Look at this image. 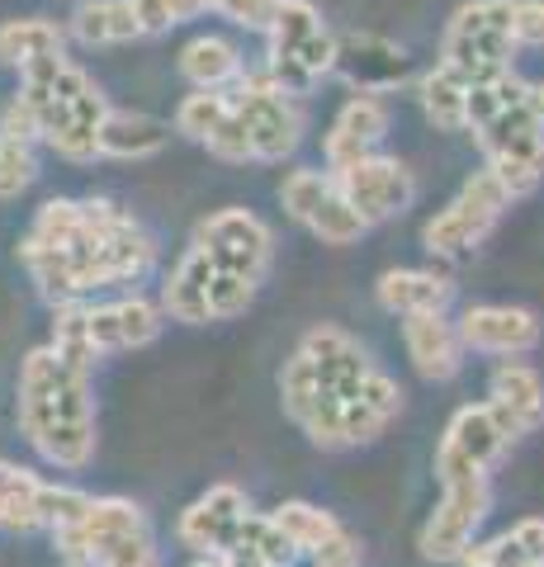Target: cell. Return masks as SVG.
<instances>
[{
	"mask_svg": "<svg viewBox=\"0 0 544 567\" xmlns=\"http://www.w3.org/2000/svg\"><path fill=\"white\" fill-rule=\"evenodd\" d=\"M279 406L318 450H360L402 412V388L337 322L312 327L279 369Z\"/></svg>",
	"mask_w": 544,
	"mask_h": 567,
	"instance_id": "cell-1",
	"label": "cell"
},
{
	"mask_svg": "<svg viewBox=\"0 0 544 567\" xmlns=\"http://www.w3.org/2000/svg\"><path fill=\"white\" fill-rule=\"evenodd\" d=\"M20 256L48 303H85L95 289L147 279L156 241L110 199H48L33 213Z\"/></svg>",
	"mask_w": 544,
	"mask_h": 567,
	"instance_id": "cell-2",
	"label": "cell"
},
{
	"mask_svg": "<svg viewBox=\"0 0 544 567\" xmlns=\"http://www.w3.org/2000/svg\"><path fill=\"white\" fill-rule=\"evenodd\" d=\"M20 431L43 464L81 473L95 458V398L91 374L66 364L52 346L29 350L20 364Z\"/></svg>",
	"mask_w": 544,
	"mask_h": 567,
	"instance_id": "cell-3",
	"label": "cell"
},
{
	"mask_svg": "<svg viewBox=\"0 0 544 567\" xmlns=\"http://www.w3.org/2000/svg\"><path fill=\"white\" fill-rule=\"evenodd\" d=\"M464 133L479 137L483 147V171L512 189V199L540 189L544 181V118L531 104V81L516 71L487 81H469L464 95Z\"/></svg>",
	"mask_w": 544,
	"mask_h": 567,
	"instance_id": "cell-4",
	"label": "cell"
},
{
	"mask_svg": "<svg viewBox=\"0 0 544 567\" xmlns=\"http://www.w3.org/2000/svg\"><path fill=\"white\" fill-rule=\"evenodd\" d=\"M20 100L39 114V133L58 156L66 162H95L100 156V128L110 114V100L66 52H52V58H39L20 71Z\"/></svg>",
	"mask_w": 544,
	"mask_h": 567,
	"instance_id": "cell-5",
	"label": "cell"
},
{
	"mask_svg": "<svg viewBox=\"0 0 544 567\" xmlns=\"http://www.w3.org/2000/svg\"><path fill=\"white\" fill-rule=\"evenodd\" d=\"M52 544L72 567H162L147 511L129 496H85L76 516L52 529Z\"/></svg>",
	"mask_w": 544,
	"mask_h": 567,
	"instance_id": "cell-6",
	"label": "cell"
},
{
	"mask_svg": "<svg viewBox=\"0 0 544 567\" xmlns=\"http://www.w3.org/2000/svg\"><path fill=\"white\" fill-rule=\"evenodd\" d=\"M266 43H270L266 76L298 100L322 76H331V62H337V33L327 29L322 10L312 0H279L270 14Z\"/></svg>",
	"mask_w": 544,
	"mask_h": 567,
	"instance_id": "cell-7",
	"label": "cell"
},
{
	"mask_svg": "<svg viewBox=\"0 0 544 567\" xmlns=\"http://www.w3.org/2000/svg\"><path fill=\"white\" fill-rule=\"evenodd\" d=\"M516 48V0H464L445 24L441 66L460 71L464 81H487L512 71Z\"/></svg>",
	"mask_w": 544,
	"mask_h": 567,
	"instance_id": "cell-8",
	"label": "cell"
},
{
	"mask_svg": "<svg viewBox=\"0 0 544 567\" xmlns=\"http://www.w3.org/2000/svg\"><path fill=\"white\" fill-rule=\"evenodd\" d=\"M260 284L218 270L214 260H204L195 246L175 260V270L162 284V312L171 322L185 327H208V322H233L256 303Z\"/></svg>",
	"mask_w": 544,
	"mask_h": 567,
	"instance_id": "cell-9",
	"label": "cell"
},
{
	"mask_svg": "<svg viewBox=\"0 0 544 567\" xmlns=\"http://www.w3.org/2000/svg\"><path fill=\"white\" fill-rule=\"evenodd\" d=\"M227 100L247 128L252 142V162H285V156L298 152V142L308 133V114H304V100L279 91V85L266 76V71H242V76L227 85Z\"/></svg>",
	"mask_w": 544,
	"mask_h": 567,
	"instance_id": "cell-10",
	"label": "cell"
},
{
	"mask_svg": "<svg viewBox=\"0 0 544 567\" xmlns=\"http://www.w3.org/2000/svg\"><path fill=\"white\" fill-rule=\"evenodd\" d=\"M512 208V189H506L493 171L469 175L464 189L421 227V246L435 260H464L493 237V227L502 223V213Z\"/></svg>",
	"mask_w": 544,
	"mask_h": 567,
	"instance_id": "cell-11",
	"label": "cell"
},
{
	"mask_svg": "<svg viewBox=\"0 0 544 567\" xmlns=\"http://www.w3.org/2000/svg\"><path fill=\"white\" fill-rule=\"evenodd\" d=\"M195 251L204 260H214L218 270L242 275L252 284H266L270 265H275V233L266 218H256L252 208H218L195 227Z\"/></svg>",
	"mask_w": 544,
	"mask_h": 567,
	"instance_id": "cell-12",
	"label": "cell"
},
{
	"mask_svg": "<svg viewBox=\"0 0 544 567\" xmlns=\"http://www.w3.org/2000/svg\"><path fill=\"white\" fill-rule=\"evenodd\" d=\"M279 204H285L289 218L304 227V233L318 237L322 246H350L370 233V227L356 218V208L346 204L337 175L318 171V166H294L285 181H279Z\"/></svg>",
	"mask_w": 544,
	"mask_h": 567,
	"instance_id": "cell-13",
	"label": "cell"
},
{
	"mask_svg": "<svg viewBox=\"0 0 544 567\" xmlns=\"http://www.w3.org/2000/svg\"><path fill=\"white\" fill-rule=\"evenodd\" d=\"M487 511H493V483H487V473L441 483V502H435L427 525H421V554L431 563H460L473 535H479V525L487 520Z\"/></svg>",
	"mask_w": 544,
	"mask_h": 567,
	"instance_id": "cell-14",
	"label": "cell"
},
{
	"mask_svg": "<svg viewBox=\"0 0 544 567\" xmlns=\"http://www.w3.org/2000/svg\"><path fill=\"white\" fill-rule=\"evenodd\" d=\"M85 502V492L43 483L33 468L0 458V535H29V529H58L72 520Z\"/></svg>",
	"mask_w": 544,
	"mask_h": 567,
	"instance_id": "cell-15",
	"label": "cell"
},
{
	"mask_svg": "<svg viewBox=\"0 0 544 567\" xmlns=\"http://www.w3.org/2000/svg\"><path fill=\"white\" fill-rule=\"evenodd\" d=\"M337 175V185L346 194V204L356 208V218L365 227H379V223H393L402 218L412 204H417V175L398 162V156H365V162H350Z\"/></svg>",
	"mask_w": 544,
	"mask_h": 567,
	"instance_id": "cell-16",
	"label": "cell"
},
{
	"mask_svg": "<svg viewBox=\"0 0 544 567\" xmlns=\"http://www.w3.org/2000/svg\"><path fill=\"white\" fill-rule=\"evenodd\" d=\"M512 435L502 431V421L493 416L487 402H469L450 416L441 445H435V477L450 483V477H473V473H487L506 454Z\"/></svg>",
	"mask_w": 544,
	"mask_h": 567,
	"instance_id": "cell-17",
	"label": "cell"
},
{
	"mask_svg": "<svg viewBox=\"0 0 544 567\" xmlns=\"http://www.w3.org/2000/svg\"><path fill=\"white\" fill-rule=\"evenodd\" d=\"M247 516H252L247 492H242L237 483H214L181 511L175 539H181V548H189L195 558H223L227 548L237 544Z\"/></svg>",
	"mask_w": 544,
	"mask_h": 567,
	"instance_id": "cell-18",
	"label": "cell"
},
{
	"mask_svg": "<svg viewBox=\"0 0 544 567\" xmlns=\"http://www.w3.org/2000/svg\"><path fill=\"white\" fill-rule=\"evenodd\" d=\"M331 71L356 95H389L412 76V58H408V48L383 39V33H341Z\"/></svg>",
	"mask_w": 544,
	"mask_h": 567,
	"instance_id": "cell-19",
	"label": "cell"
},
{
	"mask_svg": "<svg viewBox=\"0 0 544 567\" xmlns=\"http://www.w3.org/2000/svg\"><path fill=\"white\" fill-rule=\"evenodd\" d=\"M175 133L189 137L195 147H204L208 156L218 162H233V166H247L252 162V142H247V128L233 110L227 91H195L181 100L175 110Z\"/></svg>",
	"mask_w": 544,
	"mask_h": 567,
	"instance_id": "cell-20",
	"label": "cell"
},
{
	"mask_svg": "<svg viewBox=\"0 0 544 567\" xmlns=\"http://www.w3.org/2000/svg\"><path fill=\"white\" fill-rule=\"evenodd\" d=\"M464 350L473 354H497V360H521L544 341V322L531 308L516 303H479L464 308V317L454 322Z\"/></svg>",
	"mask_w": 544,
	"mask_h": 567,
	"instance_id": "cell-21",
	"label": "cell"
},
{
	"mask_svg": "<svg viewBox=\"0 0 544 567\" xmlns=\"http://www.w3.org/2000/svg\"><path fill=\"white\" fill-rule=\"evenodd\" d=\"M85 322H91V341L100 354L114 350H143L152 346L166 327L162 303H152L143 293L114 298V303H85Z\"/></svg>",
	"mask_w": 544,
	"mask_h": 567,
	"instance_id": "cell-22",
	"label": "cell"
},
{
	"mask_svg": "<svg viewBox=\"0 0 544 567\" xmlns=\"http://www.w3.org/2000/svg\"><path fill=\"white\" fill-rule=\"evenodd\" d=\"M383 133H389V104H383V95H350L322 137L327 171H341L350 162L374 156Z\"/></svg>",
	"mask_w": 544,
	"mask_h": 567,
	"instance_id": "cell-23",
	"label": "cell"
},
{
	"mask_svg": "<svg viewBox=\"0 0 544 567\" xmlns=\"http://www.w3.org/2000/svg\"><path fill=\"white\" fill-rule=\"evenodd\" d=\"M487 406L502 421V431L521 440L535 435L544 425V379L540 369H531L525 360H502L487 379Z\"/></svg>",
	"mask_w": 544,
	"mask_h": 567,
	"instance_id": "cell-24",
	"label": "cell"
},
{
	"mask_svg": "<svg viewBox=\"0 0 544 567\" xmlns=\"http://www.w3.org/2000/svg\"><path fill=\"white\" fill-rule=\"evenodd\" d=\"M402 346H408V360L412 369L427 383H445L460 374L464 364V341L460 331H454V322L445 312H417V317H402Z\"/></svg>",
	"mask_w": 544,
	"mask_h": 567,
	"instance_id": "cell-25",
	"label": "cell"
},
{
	"mask_svg": "<svg viewBox=\"0 0 544 567\" xmlns=\"http://www.w3.org/2000/svg\"><path fill=\"white\" fill-rule=\"evenodd\" d=\"M374 298H379V308L393 317L445 312L454 298V284L441 270H383L374 284Z\"/></svg>",
	"mask_w": 544,
	"mask_h": 567,
	"instance_id": "cell-26",
	"label": "cell"
},
{
	"mask_svg": "<svg viewBox=\"0 0 544 567\" xmlns=\"http://www.w3.org/2000/svg\"><path fill=\"white\" fill-rule=\"evenodd\" d=\"M242 71H247L242 48L233 39H223V33H199V39H189L181 48V76L195 91H227Z\"/></svg>",
	"mask_w": 544,
	"mask_h": 567,
	"instance_id": "cell-27",
	"label": "cell"
},
{
	"mask_svg": "<svg viewBox=\"0 0 544 567\" xmlns=\"http://www.w3.org/2000/svg\"><path fill=\"white\" fill-rule=\"evenodd\" d=\"M171 128L152 114H137V110H110L104 114V128H100V156H119V162H147L166 147Z\"/></svg>",
	"mask_w": 544,
	"mask_h": 567,
	"instance_id": "cell-28",
	"label": "cell"
},
{
	"mask_svg": "<svg viewBox=\"0 0 544 567\" xmlns=\"http://www.w3.org/2000/svg\"><path fill=\"white\" fill-rule=\"evenodd\" d=\"M460 563L464 567H535V563H544V520L525 516L487 544H469Z\"/></svg>",
	"mask_w": 544,
	"mask_h": 567,
	"instance_id": "cell-29",
	"label": "cell"
},
{
	"mask_svg": "<svg viewBox=\"0 0 544 567\" xmlns=\"http://www.w3.org/2000/svg\"><path fill=\"white\" fill-rule=\"evenodd\" d=\"M72 33L85 48H119V43L143 39L129 0H81L72 14Z\"/></svg>",
	"mask_w": 544,
	"mask_h": 567,
	"instance_id": "cell-30",
	"label": "cell"
},
{
	"mask_svg": "<svg viewBox=\"0 0 544 567\" xmlns=\"http://www.w3.org/2000/svg\"><path fill=\"white\" fill-rule=\"evenodd\" d=\"M270 520L279 525V535L294 544V554H298V558L322 554L331 539L346 535V525L331 516V511L312 506V502H285V506H275V511H270Z\"/></svg>",
	"mask_w": 544,
	"mask_h": 567,
	"instance_id": "cell-31",
	"label": "cell"
},
{
	"mask_svg": "<svg viewBox=\"0 0 544 567\" xmlns=\"http://www.w3.org/2000/svg\"><path fill=\"white\" fill-rule=\"evenodd\" d=\"M464 95H469V81L460 76V71L441 66V62L417 81L421 114H427V123L441 128V133H464Z\"/></svg>",
	"mask_w": 544,
	"mask_h": 567,
	"instance_id": "cell-32",
	"label": "cell"
},
{
	"mask_svg": "<svg viewBox=\"0 0 544 567\" xmlns=\"http://www.w3.org/2000/svg\"><path fill=\"white\" fill-rule=\"evenodd\" d=\"M52 52H66V33L52 20L29 14V20H6V24H0V62H6V66L24 71L29 62L52 58Z\"/></svg>",
	"mask_w": 544,
	"mask_h": 567,
	"instance_id": "cell-33",
	"label": "cell"
},
{
	"mask_svg": "<svg viewBox=\"0 0 544 567\" xmlns=\"http://www.w3.org/2000/svg\"><path fill=\"white\" fill-rule=\"evenodd\" d=\"M52 354H62L66 364H76V369L91 374V364L100 360V350L91 341L85 303H58V312H52Z\"/></svg>",
	"mask_w": 544,
	"mask_h": 567,
	"instance_id": "cell-34",
	"label": "cell"
},
{
	"mask_svg": "<svg viewBox=\"0 0 544 567\" xmlns=\"http://www.w3.org/2000/svg\"><path fill=\"white\" fill-rule=\"evenodd\" d=\"M33 181H39V162H33V147L14 142L0 133V199H14L24 194Z\"/></svg>",
	"mask_w": 544,
	"mask_h": 567,
	"instance_id": "cell-35",
	"label": "cell"
},
{
	"mask_svg": "<svg viewBox=\"0 0 544 567\" xmlns=\"http://www.w3.org/2000/svg\"><path fill=\"white\" fill-rule=\"evenodd\" d=\"M279 0H218V10L223 20H233L237 29H252V33H266L270 29V14H275Z\"/></svg>",
	"mask_w": 544,
	"mask_h": 567,
	"instance_id": "cell-36",
	"label": "cell"
},
{
	"mask_svg": "<svg viewBox=\"0 0 544 567\" xmlns=\"http://www.w3.org/2000/svg\"><path fill=\"white\" fill-rule=\"evenodd\" d=\"M0 133L14 137V142H24V147L43 142V133H39V114H33L20 95H14V100L6 104V114H0Z\"/></svg>",
	"mask_w": 544,
	"mask_h": 567,
	"instance_id": "cell-37",
	"label": "cell"
},
{
	"mask_svg": "<svg viewBox=\"0 0 544 567\" xmlns=\"http://www.w3.org/2000/svg\"><path fill=\"white\" fill-rule=\"evenodd\" d=\"M129 10H133V20H137V33H166V29H175V14H171V6L166 0H129Z\"/></svg>",
	"mask_w": 544,
	"mask_h": 567,
	"instance_id": "cell-38",
	"label": "cell"
},
{
	"mask_svg": "<svg viewBox=\"0 0 544 567\" xmlns=\"http://www.w3.org/2000/svg\"><path fill=\"white\" fill-rule=\"evenodd\" d=\"M516 39L521 48H544V0H516Z\"/></svg>",
	"mask_w": 544,
	"mask_h": 567,
	"instance_id": "cell-39",
	"label": "cell"
},
{
	"mask_svg": "<svg viewBox=\"0 0 544 567\" xmlns=\"http://www.w3.org/2000/svg\"><path fill=\"white\" fill-rule=\"evenodd\" d=\"M171 6V14H175V24H185V20H199V14H208L204 10V0H166Z\"/></svg>",
	"mask_w": 544,
	"mask_h": 567,
	"instance_id": "cell-40",
	"label": "cell"
},
{
	"mask_svg": "<svg viewBox=\"0 0 544 567\" xmlns=\"http://www.w3.org/2000/svg\"><path fill=\"white\" fill-rule=\"evenodd\" d=\"M531 104H535V114L544 118V81H540V85H531Z\"/></svg>",
	"mask_w": 544,
	"mask_h": 567,
	"instance_id": "cell-41",
	"label": "cell"
},
{
	"mask_svg": "<svg viewBox=\"0 0 544 567\" xmlns=\"http://www.w3.org/2000/svg\"><path fill=\"white\" fill-rule=\"evenodd\" d=\"M195 567H227L223 558H195Z\"/></svg>",
	"mask_w": 544,
	"mask_h": 567,
	"instance_id": "cell-42",
	"label": "cell"
},
{
	"mask_svg": "<svg viewBox=\"0 0 544 567\" xmlns=\"http://www.w3.org/2000/svg\"><path fill=\"white\" fill-rule=\"evenodd\" d=\"M535 567H544V563H535Z\"/></svg>",
	"mask_w": 544,
	"mask_h": 567,
	"instance_id": "cell-43",
	"label": "cell"
}]
</instances>
